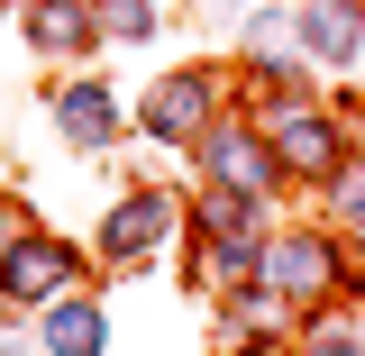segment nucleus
<instances>
[{"mask_svg": "<svg viewBox=\"0 0 365 356\" xmlns=\"http://www.w3.org/2000/svg\"><path fill=\"white\" fill-rule=\"evenodd\" d=\"M220 174H228V183H265V146H247V137H220Z\"/></svg>", "mask_w": 365, "mask_h": 356, "instance_id": "7ed1b4c3", "label": "nucleus"}, {"mask_svg": "<svg viewBox=\"0 0 365 356\" xmlns=\"http://www.w3.org/2000/svg\"><path fill=\"white\" fill-rule=\"evenodd\" d=\"M192 110H201V101H192V91H182V83H174V91H155V128H182Z\"/></svg>", "mask_w": 365, "mask_h": 356, "instance_id": "39448f33", "label": "nucleus"}, {"mask_svg": "<svg viewBox=\"0 0 365 356\" xmlns=\"http://www.w3.org/2000/svg\"><path fill=\"white\" fill-rule=\"evenodd\" d=\"M274 274H283V293H319V274H329L319 238H292V247H274Z\"/></svg>", "mask_w": 365, "mask_h": 356, "instance_id": "f257e3e1", "label": "nucleus"}, {"mask_svg": "<svg viewBox=\"0 0 365 356\" xmlns=\"http://www.w3.org/2000/svg\"><path fill=\"white\" fill-rule=\"evenodd\" d=\"M338 210H347V220H365V165H356L347 183H338Z\"/></svg>", "mask_w": 365, "mask_h": 356, "instance_id": "423d86ee", "label": "nucleus"}, {"mask_svg": "<svg viewBox=\"0 0 365 356\" xmlns=\"http://www.w3.org/2000/svg\"><path fill=\"white\" fill-rule=\"evenodd\" d=\"M91 338H101V320H91V311H64V320H55V347H64V356H83Z\"/></svg>", "mask_w": 365, "mask_h": 356, "instance_id": "20e7f679", "label": "nucleus"}, {"mask_svg": "<svg viewBox=\"0 0 365 356\" xmlns=\"http://www.w3.org/2000/svg\"><path fill=\"white\" fill-rule=\"evenodd\" d=\"M311 356H356V347H347V338H319V347H311Z\"/></svg>", "mask_w": 365, "mask_h": 356, "instance_id": "0eeeda50", "label": "nucleus"}, {"mask_svg": "<svg viewBox=\"0 0 365 356\" xmlns=\"http://www.w3.org/2000/svg\"><path fill=\"white\" fill-rule=\"evenodd\" d=\"M311 46H319V55H347V46H356V19L319 0V9H311Z\"/></svg>", "mask_w": 365, "mask_h": 356, "instance_id": "f03ea898", "label": "nucleus"}]
</instances>
